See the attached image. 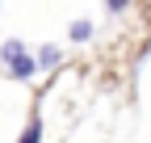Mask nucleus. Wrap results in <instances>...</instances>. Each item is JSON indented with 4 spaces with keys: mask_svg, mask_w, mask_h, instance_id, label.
Returning <instances> with one entry per match:
<instances>
[{
    "mask_svg": "<svg viewBox=\"0 0 151 143\" xmlns=\"http://www.w3.org/2000/svg\"><path fill=\"white\" fill-rule=\"evenodd\" d=\"M9 76H13V80H34V76H38V63H34L29 51H25V55H17V59L9 63Z\"/></svg>",
    "mask_w": 151,
    "mask_h": 143,
    "instance_id": "f257e3e1",
    "label": "nucleus"
},
{
    "mask_svg": "<svg viewBox=\"0 0 151 143\" xmlns=\"http://www.w3.org/2000/svg\"><path fill=\"white\" fill-rule=\"evenodd\" d=\"M17 55H25V42H21V38H9L4 46H0V63H4V67H9Z\"/></svg>",
    "mask_w": 151,
    "mask_h": 143,
    "instance_id": "f03ea898",
    "label": "nucleus"
},
{
    "mask_svg": "<svg viewBox=\"0 0 151 143\" xmlns=\"http://www.w3.org/2000/svg\"><path fill=\"white\" fill-rule=\"evenodd\" d=\"M34 63H38V67H55V63H59V46H50V42H46V46L34 55Z\"/></svg>",
    "mask_w": 151,
    "mask_h": 143,
    "instance_id": "7ed1b4c3",
    "label": "nucleus"
},
{
    "mask_svg": "<svg viewBox=\"0 0 151 143\" xmlns=\"http://www.w3.org/2000/svg\"><path fill=\"white\" fill-rule=\"evenodd\" d=\"M17 143H42V122H38V118H29V126L17 135Z\"/></svg>",
    "mask_w": 151,
    "mask_h": 143,
    "instance_id": "20e7f679",
    "label": "nucleus"
},
{
    "mask_svg": "<svg viewBox=\"0 0 151 143\" xmlns=\"http://www.w3.org/2000/svg\"><path fill=\"white\" fill-rule=\"evenodd\" d=\"M92 38V21H71V42H88Z\"/></svg>",
    "mask_w": 151,
    "mask_h": 143,
    "instance_id": "39448f33",
    "label": "nucleus"
},
{
    "mask_svg": "<svg viewBox=\"0 0 151 143\" xmlns=\"http://www.w3.org/2000/svg\"><path fill=\"white\" fill-rule=\"evenodd\" d=\"M105 4H109V13H126V9H130V0H105Z\"/></svg>",
    "mask_w": 151,
    "mask_h": 143,
    "instance_id": "423d86ee",
    "label": "nucleus"
}]
</instances>
